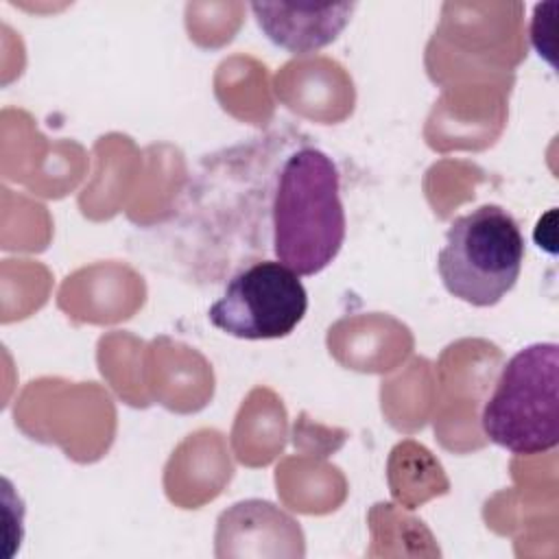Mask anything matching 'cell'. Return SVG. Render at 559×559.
Instances as JSON below:
<instances>
[{
    "mask_svg": "<svg viewBox=\"0 0 559 559\" xmlns=\"http://www.w3.org/2000/svg\"><path fill=\"white\" fill-rule=\"evenodd\" d=\"M275 260L299 277L328 269L338 255L345 234L338 168L321 148L304 146L286 157L271 201Z\"/></svg>",
    "mask_w": 559,
    "mask_h": 559,
    "instance_id": "cell-1",
    "label": "cell"
},
{
    "mask_svg": "<svg viewBox=\"0 0 559 559\" xmlns=\"http://www.w3.org/2000/svg\"><path fill=\"white\" fill-rule=\"evenodd\" d=\"M485 437L513 454H542L559 441V345L531 343L502 367L487 397Z\"/></svg>",
    "mask_w": 559,
    "mask_h": 559,
    "instance_id": "cell-2",
    "label": "cell"
},
{
    "mask_svg": "<svg viewBox=\"0 0 559 559\" xmlns=\"http://www.w3.org/2000/svg\"><path fill=\"white\" fill-rule=\"evenodd\" d=\"M524 236L509 210L485 203L456 216L437 253L445 290L476 308L496 306L518 282Z\"/></svg>",
    "mask_w": 559,
    "mask_h": 559,
    "instance_id": "cell-3",
    "label": "cell"
},
{
    "mask_svg": "<svg viewBox=\"0 0 559 559\" xmlns=\"http://www.w3.org/2000/svg\"><path fill=\"white\" fill-rule=\"evenodd\" d=\"M308 293L301 277L280 260L240 269L207 308L210 323L245 341L288 336L306 317Z\"/></svg>",
    "mask_w": 559,
    "mask_h": 559,
    "instance_id": "cell-4",
    "label": "cell"
},
{
    "mask_svg": "<svg viewBox=\"0 0 559 559\" xmlns=\"http://www.w3.org/2000/svg\"><path fill=\"white\" fill-rule=\"evenodd\" d=\"M356 2L338 4H286V2H253L251 13L260 31L275 46L308 55L330 46L349 24Z\"/></svg>",
    "mask_w": 559,
    "mask_h": 559,
    "instance_id": "cell-5",
    "label": "cell"
}]
</instances>
